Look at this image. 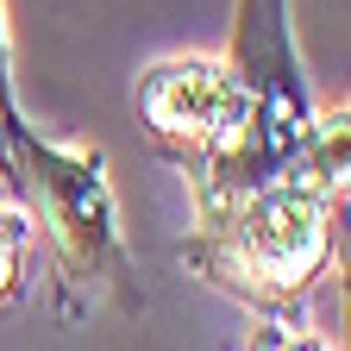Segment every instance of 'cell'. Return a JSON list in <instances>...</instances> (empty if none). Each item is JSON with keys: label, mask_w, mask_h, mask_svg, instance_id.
<instances>
[{"label": "cell", "mask_w": 351, "mask_h": 351, "mask_svg": "<svg viewBox=\"0 0 351 351\" xmlns=\"http://www.w3.org/2000/svg\"><path fill=\"white\" fill-rule=\"evenodd\" d=\"M339 182L326 176H282L270 189H251L226 213L207 219L201 257L251 301H289L320 276L326 263V201Z\"/></svg>", "instance_id": "obj_1"}, {"label": "cell", "mask_w": 351, "mask_h": 351, "mask_svg": "<svg viewBox=\"0 0 351 351\" xmlns=\"http://www.w3.org/2000/svg\"><path fill=\"white\" fill-rule=\"evenodd\" d=\"M145 119L163 132V138L201 151L207 163L226 157L245 132V88L226 63H207V57H176V63H157L145 75Z\"/></svg>", "instance_id": "obj_2"}, {"label": "cell", "mask_w": 351, "mask_h": 351, "mask_svg": "<svg viewBox=\"0 0 351 351\" xmlns=\"http://www.w3.org/2000/svg\"><path fill=\"white\" fill-rule=\"evenodd\" d=\"M25 189L44 201V219L63 239V251L95 270L101 257H113V213H107V189L95 176V157L75 151H32V176Z\"/></svg>", "instance_id": "obj_3"}, {"label": "cell", "mask_w": 351, "mask_h": 351, "mask_svg": "<svg viewBox=\"0 0 351 351\" xmlns=\"http://www.w3.org/2000/svg\"><path fill=\"white\" fill-rule=\"evenodd\" d=\"M19 257H25V219H19L13 207H0V295H13Z\"/></svg>", "instance_id": "obj_4"}, {"label": "cell", "mask_w": 351, "mask_h": 351, "mask_svg": "<svg viewBox=\"0 0 351 351\" xmlns=\"http://www.w3.org/2000/svg\"><path fill=\"white\" fill-rule=\"evenodd\" d=\"M263 351H320L314 339H263Z\"/></svg>", "instance_id": "obj_5"}]
</instances>
